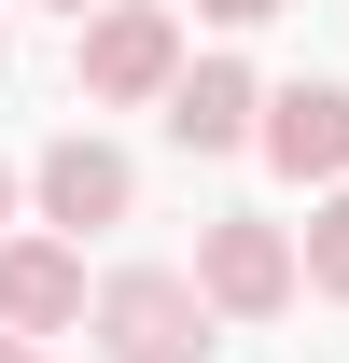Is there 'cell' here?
<instances>
[{"instance_id":"cell-12","label":"cell","mask_w":349,"mask_h":363,"mask_svg":"<svg viewBox=\"0 0 349 363\" xmlns=\"http://www.w3.org/2000/svg\"><path fill=\"white\" fill-rule=\"evenodd\" d=\"M0 210H14V168H0Z\"/></svg>"},{"instance_id":"cell-5","label":"cell","mask_w":349,"mask_h":363,"mask_svg":"<svg viewBox=\"0 0 349 363\" xmlns=\"http://www.w3.org/2000/svg\"><path fill=\"white\" fill-rule=\"evenodd\" d=\"M168 140L182 154H238V140H265V84L238 70V56H196L168 84Z\"/></svg>"},{"instance_id":"cell-1","label":"cell","mask_w":349,"mask_h":363,"mask_svg":"<svg viewBox=\"0 0 349 363\" xmlns=\"http://www.w3.org/2000/svg\"><path fill=\"white\" fill-rule=\"evenodd\" d=\"M210 294L196 279H168V266H126L112 294H98V350L112 363H210Z\"/></svg>"},{"instance_id":"cell-4","label":"cell","mask_w":349,"mask_h":363,"mask_svg":"<svg viewBox=\"0 0 349 363\" xmlns=\"http://www.w3.org/2000/svg\"><path fill=\"white\" fill-rule=\"evenodd\" d=\"M56 321H98L84 308V252L70 238H0V335H56Z\"/></svg>"},{"instance_id":"cell-8","label":"cell","mask_w":349,"mask_h":363,"mask_svg":"<svg viewBox=\"0 0 349 363\" xmlns=\"http://www.w3.org/2000/svg\"><path fill=\"white\" fill-rule=\"evenodd\" d=\"M307 279L349 308V196H321V210H307Z\"/></svg>"},{"instance_id":"cell-10","label":"cell","mask_w":349,"mask_h":363,"mask_svg":"<svg viewBox=\"0 0 349 363\" xmlns=\"http://www.w3.org/2000/svg\"><path fill=\"white\" fill-rule=\"evenodd\" d=\"M0 363H43V350H28V335H0Z\"/></svg>"},{"instance_id":"cell-6","label":"cell","mask_w":349,"mask_h":363,"mask_svg":"<svg viewBox=\"0 0 349 363\" xmlns=\"http://www.w3.org/2000/svg\"><path fill=\"white\" fill-rule=\"evenodd\" d=\"M265 168L279 182H336L349 168V84H279L265 98Z\"/></svg>"},{"instance_id":"cell-13","label":"cell","mask_w":349,"mask_h":363,"mask_svg":"<svg viewBox=\"0 0 349 363\" xmlns=\"http://www.w3.org/2000/svg\"><path fill=\"white\" fill-rule=\"evenodd\" d=\"M0 56H14V43H0Z\"/></svg>"},{"instance_id":"cell-11","label":"cell","mask_w":349,"mask_h":363,"mask_svg":"<svg viewBox=\"0 0 349 363\" xmlns=\"http://www.w3.org/2000/svg\"><path fill=\"white\" fill-rule=\"evenodd\" d=\"M56 14H112V0H56Z\"/></svg>"},{"instance_id":"cell-2","label":"cell","mask_w":349,"mask_h":363,"mask_svg":"<svg viewBox=\"0 0 349 363\" xmlns=\"http://www.w3.org/2000/svg\"><path fill=\"white\" fill-rule=\"evenodd\" d=\"M294 279H307V252L279 224H210V238H196V294H210L223 321H279Z\"/></svg>"},{"instance_id":"cell-7","label":"cell","mask_w":349,"mask_h":363,"mask_svg":"<svg viewBox=\"0 0 349 363\" xmlns=\"http://www.w3.org/2000/svg\"><path fill=\"white\" fill-rule=\"evenodd\" d=\"M126 196H140V182H126L112 140H56V154H43V224H70V238H84V224H126Z\"/></svg>"},{"instance_id":"cell-9","label":"cell","mask_w":349,"mask_h":363,"mask_svg":"<svg viewBox=\"0 0 349 363\" xmlns=\"http://www.w3.org/2000/svg\"><path fill=\"white\" fill-rule=\"evenodd\" d=\"M196 14H223V28H265V14H279V0H196Z\"/></svg>"},{"instance_id":"cell-3","label":"cell","mask_w":349,"mask_h":363,"mask_svg":"<svg viewBox=\"0 0 349 363\" xmlns=\"http://www.w3.org/2000/svg\"><path fill=\"white\" fill-rule=\"evenodd\" d=\"M168 84H182V28L154 14V0L84 14V98H168Z\"/></svg>"}]
</instances>
